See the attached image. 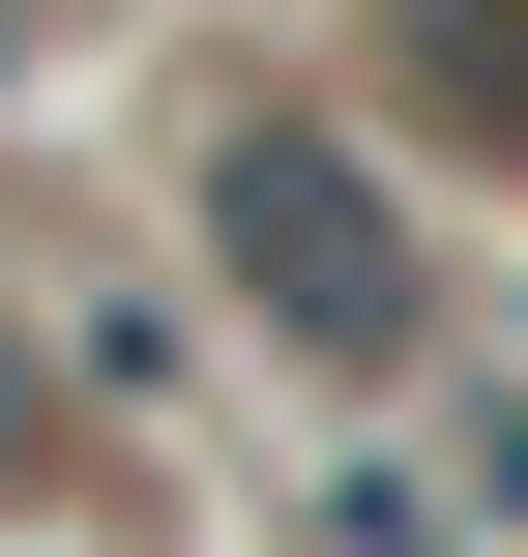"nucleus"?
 Listing matches in <instances>:
<instances>
[{"label": "nucleus", "mask_w": 528, "mask_h": 557, "mask_svg": "<svg viewBox=\"0 0 528 557\" xmlns=\"http://www.w3.org/2000/svg\"><path fill=\"white\" fill-rule=\"evenodd\" d=\"M206 235H235V294H265L323 382H412V352H441V264H412V206H382L323 117H235V147H206Z\"/></svg>", "instance_id": "nucleus-1"}, {"label": "nucleus", "mask_w": 528, "mask_h": 557, "mask_svg": "<svg viewBox=\"0 0 528 557\" xmlns=\"http://www.w3.org/2000/svg\"><path fill=\"white\" fill-rule=\"evenodd\" d=\"M382 59H412L441 147H528V0H382Z\"/></svg>", "instance_id": "nucleus-2"}]
</instances>
